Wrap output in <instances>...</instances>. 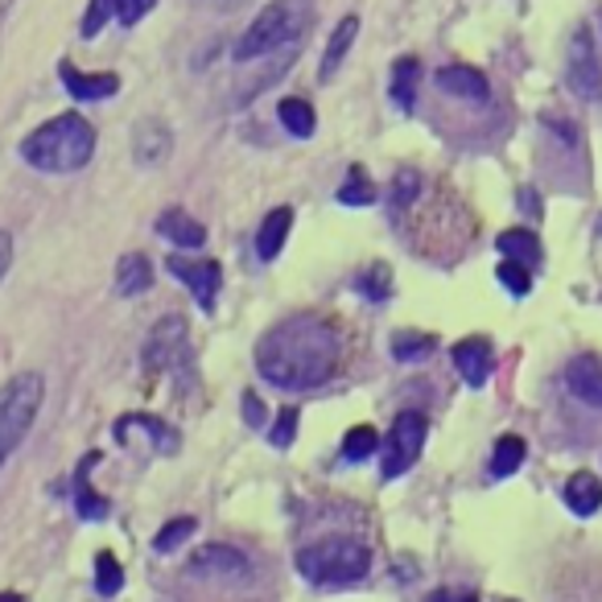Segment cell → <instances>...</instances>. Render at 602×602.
I'll return each instance as SVG.
<instances>
[{"label":"cell","mask_w":602,"mask_h":602,"mask_svg":"<svg viewBox=\"0 0 602 602\" xmlns=\"http://www.w3.org/2000/svg\"><path fill=\"white\" fill-rule=\"evenodd\" d=\"M256 368L268 384L289 393L318 388L339 368V335L318 314L285 318L256 342Z\"/></svg>","instance_id":"1"},{"label":"cell","mask_w":602,"mask_h":602,"mask_svg":"<svg viewBox=\"0 0 602 602\" xmlns=\"http://www.w3.org/2000/svg\"><path fill=\"white\" fill-rule=\"evenodd\" d=\"M95 129L79 112L55 116L21 141V157L41 173H75L92 161Z\"/></svg>","instance_id":"2"},{"label":"cell","mask_w":602,"mask_h":602,"mask_svg":"<svg viewBox=\"0 0 602 602\" xmlns=\"http://www.w3.org/2000/svg\"><path fill=\"white\" fill-rule=\"evenodd\" d=\"M310 21H314V0H273L244 29V38L236 41V62H252V58H264L289 41L305 38Z\"/></svg>","instance_id":"3"},{"label":"cell","mask_w":602,"mask_h":602,"mask_svg":"<svg viewBox=\"0 0 602 602\" xmlns=\"http://www.w3.org/2000/svg\"><path fill=\"white\" fill-rule=\"evenodd\" d=\"M368 565H372V553L351 537H326L298 553V574L318 586L359 582V578H368Z\"/></svg>","instance_id":"4"},{"label":"cell","mask_w":602,"mask_h":602,"mask_svg":"<svg viewBox=\"0 0 602 602\" xmlns=\"http://www.w3.org/2000/svg\"><path fill=\"white\" fill-rule=\"evenodd\" d=\"M41 396H46L41 372H21L0 388V467L25 442V433L41 409Z\"/></svg>","instance_id":"5"},{"label":"cell","mask_w":602,"mask_h":602,"mask_svg":"<svg viewBox=\"0 0 602 602\" xmlns=\"http://www.w3.org/2000/svg\"><path fill=\"white\" fill-rule=\"evenodd\" d=\"M425 437H430V417L425 413H400L396 417L393 433L380 442V454H384V479H400V474L413 467L421 450H425Z\"/></svg>","instance_id":"6"},{"label":"cell","mask_w":602,"mask_h":602,"mask_svg":"<svg viewBox=\"0 0 602 602\" xmlns=\"http://www.w3.org/2000/svg\"><path fill=\"white\" fill-rule=\"evenodd\" d=\"M565 79L578 99H599L602 95V67H599V50L590 41V29L578 25L574 41H569V55H565Z\"/></svg>","instance_id":"7"},{"label":"cell","mask_w":602,"mask_h":602,"mask_svg":"<svg viewBox=\"0 0 602 602\" xmlns=\"http://www.w3.org/2000/svg\"><path fill=\"white\" fill-rule=\"evenodd\" d=\"M178 363H186V322L170 314L153 326L149 342H145V368L161 372V368H178Z\"/></svg>","instance_id":"8"},{"label":"cell","mask_w":602,"mask_h":602,"mask_svg":"<svg viewBox=\"0 0 602 602\" xmlns=\"http://www.w3.org/2000/svg\"><path fill=\"white\" fill-rule=\"evenodd\" d=\"M166 268H170L178 281L186 285L203 310H215L219 285H224V268H219V264L215 261H190V256H170Z\"/></svg>","instance_id":"9"},{"label":"cell","mask_w":602,"mask_h":602,"mask_svg":"<svg viewBox=\"0 0 602 602\" xmlns=\"http://www.w3.org/2000/svg\"><path fill=\"white\" fill-rule=\"evenodd\" d=\"M454 368H458V376L467 380L471 388H483V384L491 380V368H495L491 339H483V335H471V339L454 342Z\"/></svg>","instance_id":"10"},{"label":"cell","mask_w":602,"mask_h":602,"mask_svg":"<svg viewBox=\"0 0 602 602\" xmlns=\"http://www.w3.org/2000/svg\"><path fill=\"white\" fill-rule=\"evenodd\" d=\"M190 574L194 578H236V574H248V562L244 553H236L231 545H203L190 557Z\"/></svg>","instance_id":"11"},{"label":"cell","mask_w":602,"mask_h":602,"mask_svg":"<svg viewBox=\"0 0 602 602\" xmlns=\"http://www.w3.org/2000/svg\"><path fill=\"white\" fill-rule=\"evenodd\" d=\"M565 388L578 396L582 405L602 409V359L599 356H578L565 368Z\"/></svg>","instance_id":"12"},{"label":"cell","mask_w":602,"mask_h":602,"mask_svg":"<svg viewBox=\"0 0 602 602\" xmlns=\"http://www.w3.org/2000/svg\"><path fill=\"white\" fill-rule=\"evenodd\" d=\"M58 75H62V87L71 92V99H83V104H92V99H108V95L120 92V79L116 75H83V71L71 67V62H62Z\"/></svg>","instance_id":"13"},{"label":"cell","mask_w":602,"mask_h":602,"mask_svg":"<svg viewBox=\"0 0 602 602\" xmlns=\"http://www.w3.org/2000/svg\"><path fill=\"white\" fill-rule=\"evenodd\" d=\"M562 499H565V508L574 511V516H594V511L602 508L599 474H590V471L569 474V479H565V487H562Z\"/></svg>","instance_id":"14"},{"label":"cell","mask_w":602,"mask_h":602,"mask_svg":"<svg viewBox=\"0 0 602 602\" xmlns=\"http://www.w3.org/2000/svg\"><path fill=\"white\" fill-rule=\"evenodd\" d=\"M157 231L178 248H203L207 244V227L198 224V219H190L182 207H170L157 215Z\"/></svg>","instance_id":"15"},{"label":"cell","mask_w":602,"mask_h":602,"mask_svg":"<svg viewBox=\"0 0 602 602\" xmlns=\"http://www.w3.org/2000/svg\"><path fill=\"white\" fill-rule=\"evenodd\" d=\"M170 145H173V136L161 120H141L136 132H132V153H136L141 166H157V161L170 153Z\"/></svg>","instance_id":"16"},{"label":"cell","mask_w":602,"mask_h":602,"mask_svg":"<svg viewBox=\"0 0 602 602\" xmlns=\"http://www.w3.org/2000/svg\"><path fill=\"white\" fill-rule=\"evenodd\" d=\"M356 38H359V17L356 13H347V17L335 25V34H330V41H326V50H322V67H318L322 83H330V79H335L339 62L347 58V50L356 46Z\"/></svg>","instance_id":"17"},{"label":"cell","mask_w":602,"mask_h":602,"mask_svg":"<svg viewBox=\"0 0 602 602\" xmlns=\"http://www.w3.org/2000/svg\"><path fill=\"white\" fill-rule=\"evenodd\" d=\"M437 87L458 95V99H474V104H483L491 95L487 79L479 75L474 67H446V71H437Z\"/></svg>","instance_id":"18"},{"label":"cell","mask_w":602,"mask_h":602,"mask_svg":"<svg viewBox=\"0 0 602 602\" xmlns=\"http://www.w3.org/2000/svg\"><path fill=\"white\" fill-rule=\"evenodd\" d=\"M289 227H293V210L289 207H277V210L264 215L261 231H256V256H261V261H277V252L285 248Z\"/></svg>","instance_id":"19"},{"label":"cell","mask_w":602,"mask_h":602,"mask_svg":"<svg viewBox=\"0 0 602 602\" xmlns=\"http://www.w3.org/2000/svg\"><path fill=\"white\" fill-rule=\"evenodd\" d=\"M95 462H99V458L87 454V458L79 462V471H75V508H79L83 520H104V516H108V499H104V495L87 483V474H92Z\"/></svg>","instance_id":"20"},{"label":"cell","mask_w":602,"mask_h":602,"mask_svg":"<svg viewBox=\"0 0 602 602\" xmlns=\"http://www.w3.org/2000/svg\"><path fill=\"white\" fill-rule=\"evenodd\" d=\"M153 285V264L149 256H141V252H129L124 261L116 264V289L124 293V298H136V293H145Z\"/></svg>","instance_id":"21"},{"label":"cell","mask_w":602,"mask_h":602,"mask_svg":"<svg viewBox=\"0 0 602 602\" xmlns=\"http://www.w3.org/2000/svg\"><path fill=\"white\" fill-rule=\"evenodd\" d=\"M499 252H504V261H516L532 268V264H541V240L525 231V227H511V231H499Z\"/></svg>","instance_id":"22"},{"label":"cell","mask_w":602,"mask_h":602,"mask_svg":"<svg viewBox=\"0 0 602 602\" xmlns=\"http://www.w3.org/2000/svg\"><path fill=\"white\" fill-rule=\"evenodd\" d=\"M417 83H421V62H417V58H396V67H393V99H396V108H400V112H413Z\"/></svg>","instance_id":"23"},{"label":"cell","mask_w":602,"mask_h":602,"mask_svg":"<svg viewBox=\"0 0 602 602\" xmlns=\"http://www.w3.org/2000/svg\"><path fill=\"white\" fill-rule=\"evenodd\" d=\"M277 116H281L285 132H293V136H314L318 129V116L310 108V99H301V95H289L277 104Z\"/></svg>","instance_id":"24"},{"label":"cell","mask_w":602,"mask_h":602,"mask_svg":"<svg viewBox=\"0 0 602 602\" xmlns=\"http://www.w3.org/2000/svg\"><path fill=\"white\" fill-rule=\"evenodd\" d=\"M356 293L368 301H388L393 298V268L388 264H368L356 277Z\"/></svg>","instance_id":"25"},{"label":"cell","mask_w":602,"mask_h":602,"mask_svg":"<svg viewBox=\"0 0 602 602\" xmlns=\"http://www.w3.org/2000/svg\"><path fill=\"white\" fill-rule=\"evenodd\" d=\"M525 454H528V446L520 442V437H499L495 442V454H491V474L495 479H508V474H516L520 471V462H525Z\"/></svg>","instance_id":"26"},{"label":"cell","mask_w":602,"mask_h":602,"mask_svg":"<svg viewBox=\"0 0 602 602\" xmlns=\"http://www.w3.org/2000/svg\"><path fill=\"white\" fill-rule=\"evenodd\" d=\"M433 347H437L433 335H421V330H400V335L393 339V356L400 359V363H417V359L433 356Z\"/></svg>","instance_id":"27"},{"label":"cell","mask_w":602,"mask_h":602,"mask_svg":"<svg viewBox=\"0 0 602 602\" xmlns=\"http://www.w3.org/2000/svg\"><path fill=\"white\" fill-rule=\"evenodd\" d=\"M380 450V433L372 425H356V430L342 437V458L347 462H368Z\"/></svg>","instance_id":"28"},{"label":"cell","mask_w":602,"mask_h":602,"mask_svg":"<svg viewBox=\"0 0 602 602\" xmlns=\"http://www.w3.org/2000/svg\"><path fill=\"white\" fill-rule=\"evenodd\" d=\"M372 198H376V186H372V178L359 170V166H351L347 182L339 186V203H342V207H368Z\"/></svg>","instance_id":"29"},{"label":"cell","mask_w":602,"mask_h":602,"mask_svg":"<svg viewBox=\"0 0 602 602\" xmlns=\"http://www.w3.org/2000/svg\"><path fill=\"white\" fill-rule=\"evenodd\" d=\"M120 586H124L120 562H116L112 553H99V557H95V590H99L104 599H112V594H120Z\"/></svg>","instance_id":"30"},{"label":"cell","mask_w":602,"mask_h":602,"mask_svg":"<svg viewBox=\"0 0 602 602\" xmlns=\"http://www.w3.org/2000/svg\"><path fill=\"white\" fill-rule=\"evenodd\" d=\"M194 528H198V525H194L190 516H178V520H170V525H166L161 532H157V537H153V549H157V553H173V549L182 545V541H186Z\"/></svg>","instance_id":"31"},{"label":"cell","mask_w":602,"mask_h":602,"mask_svg":"<svg viewBox=\"0 0 602 602\" xmlns=\"http://www.w3.org/2000/svg\"><path fill=\"white\" fill-rule=\"evenodd\" d=\"M495 277H499V285L508 289L511 298H525L528 289H532V273H528L525 264H516V261L499 264V273H495Z\"/></svg>","instance_id":"32"},{"label":"cell","mask_w":602,"mask_h":602,"mask_svg":"<svg viewBox=\"0 0 602 602\" xmlns=\"http://www.w3.org/2000/svg\"><path fill=\"white\" fill-rule=\"evenodd\" d=\"M268 437H273V446H281V450L285 446H293V437H298V409H293V405H285L281 413H277Z\"/></svg>","instance_id":"33"},{"label":"cell","mask_w":602,"mask_h":602,"mask_svg":"<svg viewBox=\"0 0 602 602\" xmlns=\"http://www.w3.org/2000/svg\"><path fill=\"white\" fill-rule=\"evenodd\" d=\"M112 13H116L112 0H92V9H87V17H83V38H95V34L108 25Z\"/></svg>","instance_id":"34"},{"label":"cell","mask_w":602,"mask_h":602,"mask_svg":"<svg viewBox=\"0 0 602 602\" xmlns=\"http://www.w3.org/2000/svg\"><path fill=\"white\" fill-rule=\"evenodd\" d=\"M417 190H421V178H417L413 170L396 173V182H393V203H396V207H405V203H413V198H417Z\"/></svg>","instance_id":"35"},{"label":"cell","mask_w":602,"mask_h":602,"mask_svg":"<svg viewBox=\"0 0 602 602\" xmlns=\"http://www.w3.org/2000/svg\"><path fill=\"white\" fill-rule=\"evenodd\" d=\"M116 4V17L124 21V25H136V21L149 13L157 0H112Z\"/></svg>","instance_id":"36"},{"label":"cell","mask_w":602,"mask_h":602,"mask_svg":"<svg viewBox=\"0 0 602 602\" xmlns=\"http://www.w3.org/2000/svg\"><path fill=\"white\" fill-rule=\"evenodd\" d=\"M244 421L252 425V430H261L264 421H268V413H264V405L256 393H244Z\"/></svg>","instance_id":"37"},{"label":"cell","mask_w":602,"mask_h":602,"mask_svg":"<svg viewBox=\"0 0 602 602\" xmlns=\"http://www.w3.org/2000/svg\"><path fill=\"white\" fill-rule=\"evenodd\" d=\"M520 210L537 219V215H541V194H537V190H528V186L520 190Z\"/></svg>","instance_id":"38"},{"label":"cell","mask_w":602,"mask_h":602,"mask_svg":"<svg viewBox=\"0 0 602 602\" xmlns=\"http://www.w3.org/2000/svg\"><path fill=\"white\" fill-rule=\"evenodd\" d=\"M9 264H13V236H9V231H0V277L9 273Z\"/></svg>","instance_id":"39"},{"label":"cell","mask_w":602,"mask_h":602,"mask_svg":"<svg viewBox=\"0 0 602 602\" xmlns=\"http://www.w3.org/2000/svg\"><path fill=\"white\" fill-rule=\"evenodd\" d=\"M430 602H479L471 590H442V594H433Z\"/></svg>","instance_id":"40"},{"label":"cell","mask_w":602,"mask_h":602,"mask_svg":"<svg viewBox=\"0 0 602 602\" xmlns=\"http://www.w3.org/2000/svg\"><path fill=\"white\" fill-rule=\"evenodd\" d=\"M0 602H25L21 594H0Z\"/></svg>","instance_id":"41"},{"label":"cell","mask_w":602,"mask_h":602,"mask_svg":"<svg viewBox=\"0 0 602 602\" xmlns=\"http://www.w3.org/2000/svg\"><path fill=\"white\" fill-rule=\"evenodd\" d=\"M508 602H516V599H508Z\"/></svg>","instance_id":"42"}]
</instances>
